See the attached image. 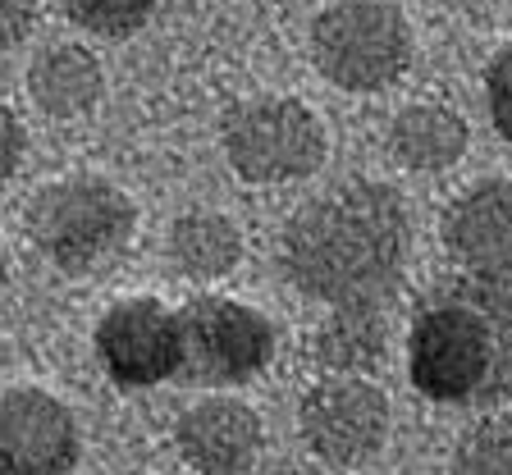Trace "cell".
<instances>
[{
    "label": "cell",
    "instance_id": "obj_1",
    "mask_svg": "<svg viewBox=\"0 0 512 475\" xmlns=\"http://www.w3.org/2000/svg\"><path fill=\"white\" fill-rule=\"evenodd\" d=\"M407 256L412 215L398 188L380 179H348L320 192L279 238L288 284L325 307H389Z\"/></svg>",
    "mask_w": 512,
    "mask_h": 475
},
{
    "label": "cell",
    "instance_id": "obj_2",
    "mask_svg": "<svg viewBox=\"0 0 512 475\" xmlns=\"http://www.w3.org/2000/svg\"><path fill=\"white\" fill-rule=\"evenodd\" d=\"M407 375L439 407H499L512 398V284L448 275L421 293L407 329Z\"/></svg>",
    "mask_w": 512,
    "mask_h": 475
},
{
    "label": "cell",
    "instance_id": "obj_3",
    "mask_svg": "<svg viewBox=\"0 0 512 475\" xmlns=\"http://www.w3.org/2000/svg\"><path fill=\"white\" fill-rule=\"evenodd\" d=\"M138 224V206L119 183L101 174H74V179L46 183L28 206L32 247L64 275L101 270L124 252Z\"/></svg>",
    "mask_w": 512,
    "mask_h": 475
},
{
    "label": "cell",
    "instance_id": "obj_4",
    "mask_svg": "<svg viewBox=\"0 0 512 475\" xmlns=\"http://www.w3.org/2000/svg\"><path fill=\"white\" fill-rule=\"evenodd\" d=\"M311 64L343 92H384L412 64V23L394 0H334L311 23Z\"/></svg>",
    "mask_w": 512,
    "mask_h": 475
},
{
    "label": "cell",
    "instance_id": "obj_5",
    "mask_svg": "<svg viewBox=\"0 0 512 475\" xmlns=\"http://www.w3.org/2000/svg\"><path fill=\"white\" fill-rule=\"evenodd\" d=\"M229 169L247 183L311 179L330 156V133L298 96H256L224 115L220 124Z\"/></svg>",
    "mask_w": 512,
    "mask_h": 475
},
{
    "label": "cell",
    "instance_id": "obj_6",
    "mask_svg": "<svg viewBox=\"0 0 512 475\" xmlns=\"http://www.w3.org/2000/svg\"><path fill=\"white\" fill-rule=\"evenodd\" d=\"M183 380L192 384H247L275 361L279 329L266 311L238 297L202 293L179 307Z\"/></svg>",
    "mask_w": 512,
    "mask_h": 475
},
{
    "label": "cell",
    "instance_id": "obj_7",
    "mask_svg": "<svg viewBox=\"0 0 512 475\" xmlns=\"http://www.w3.org/2000/svg\"><path fill=\"white\" fill-rule=\"evenodd\" d=\"M92 348L110 384L119 389H156L183 375V329L179 311L160 297H119L101 311L92 329Z\"/></svg>",
    "mask_w": 512,
    "mask_h": 475
},
{
    "label": "cell",
    "instance_id": "obj_8",
    "mask_svg": "<svg viewBox=\"0 0 512 475\" xmlns=\"http://www.w3.org/2000/svg\"><path fill=\"white\" fill-rule=\"evenodd\" d=\"M302 444L330 466H362L389 439V398L366 375H325L298 407Z\"/></svg>",
    "mask_w": 512,
    "mask_h": 475
},
{
    "label": "cell",
    "instance_id": "obj_9",
    "mask_svg": "<svg viewBox=\"0 0 512 475\" xmlns=\"http://www.w3.org/2000/svg\"><path fill=\"white\" fill-rule=\"evenodd\" d=\"M83 439L55 393L37 384L0 393V475H74Z\"/></svg>",
    "mask_w": 512,
    "mask_h": 475
},
{
    "label": "cell",
    "instance_id": "obj_10",
    "mask_svg": "<svg viewBox=\"0 0 512 475\" xmlns=\"http://www.w3.org/2000/svg\"><path fill=\"white\" fill-rule=\"evenodd\" d=\"M444 252L467 275L512 284V179H480L439 220Z\"/></svg>",
    "mask_w": 512,
    "mask_h": 475
},
{
    "label": "cell",
    "instance_id": "obj_11",
    "mask_svg": "<svg viewBox=\"0 0 512 475\" xmlns=\"http://www.w3.org/2000/svg\"><path fill=\"white\" fill-rule=\"evenodd\" d=\"M179 457L202 475H247L261 457L266 430L243 398H202L179 416Z\"/></svg>",
    "mask_w": 512,
    "mask_h": 475
},
{
    "label": "cell",
    "instance_id": "obj_12",
    "mask_svg": "<svg viewBox=\"0 0 512 475\" xmlns=\"http://www.w3.org/2000/svg\"><path fill=\"white\" fill-rule=\"evenodd\" d=\"M106 92V74L87 46L60 42L46 46L37 60L28 64V96L37 101V110L51 119H74L101 101Z\"/></svg>",
    "mask_w": 512,
    "mask_h": 475
},
{
    "label": "cell",
    "instance_id": "obj_13",
    "mask_svg": "<svg viewBox=\"0 0 512 475\" xmlns=\"http://www.w3.org/2000/svg\"><path fill=\"white\" fill-rule=\"evenodd\" d=\"M467 142V119L435 101H416V106L398 110L389 124V151L398 165L416 169V174H439V169L458 165L467 156Z\"/></svg>",
    "mask_w": 512,
    "mask_h": 475
},
{
    "label": "cell",
    "instance_id": "obj_14",
    "mask_svg": "<svg viewBox=\"0 0 512 475\" xmlns=\"http://www.w3.org/2000/svg\"><path fill=\"white\" fill-rule=\"evenodd\" d=\"M170 261L183 279L211 284L234 275L243 261V233L220 211H188L170 224Z\"/></svg>",
    "mask_w": 512,
    "mask_h": 475
},
{
    "label": "cell",
    "instance_id": "obj_15",
    "mask_svg": "<svg viewBox=\"0 0 512 475\" xmlns=\"http://www.w3.org/2000/svg\"><path fill=\"white\" fill-rule=\"evenodd\" d=\"M389 320L384 307H334L316 329V361L330 375H366L384 361Z\"/></svg>",
    "mask_w": 512,
    "mask_h": 475
},
{
    "label": "cell",
    "instance_id": "obj_16",
    "mask_svg": "<svg viewBox=\"0 0 512 475\" xmlns=\"http://www.w3.org/2000/svg\"><path fill=\"white\" fill-rule=\"evenodd\" d=\"M453 475H512V412L476 421L453 448Z\"/></svg>",
    "mask_w": 512,
    "mask_h": 475
},
{
    "label": "cell",
    "instance_id": "obj_17",
    "mask_svg": "<svg viewBox=\"0 0 512 475\" xmlns=\"http://www.w3.org/2000/svg\"><path fill=\"white\" fill-rule=\"evenodd\" d=\"M160 0H60L64 19H74L78 28L96 32V37H133L142 23L156 14Z\"/></svg>",
    "mask_w": 512,
    "mask_h": 475
},
{
    "label": "cell",
    "instance_id": "obj_18",
    "mask_svg": "<svg viewBox=\"0 0 512 475\" xmlns=\"http://www.w3.org/2000/svg\"><path fill=\"white\" fill-rule=\"evenodd\" d=\"M485 106H490L494 133L512 142V42H503L485 64Z\"/></svg>",
    "mask_w": 512,
    "mask_h": 475
},
{
    "label": "cell",
    "instance_id": "obj_19",
    "mask_svg": "<svg viewBox=\"0 0 512 475\" xmlns=\"http://www.w3.org/2000/svg\"><path fill=\"white\" fill-rule=\"evenodd\" d=\"M23 151H28V133H23L19 115L10 106H0V183H10L19 174Z\"/></svg>",
    "mask_w": 512,
    "mask_h": 475
},
{
    "label": "cell",
    "instance_id": "obj_20",
    "mask_svg": "<svg viewBox=\"0 0 512 475\" xmlns=\"http://www.w3.org/2000/svg\"><path fill=\"white\" fill-rule=\"evenodd\" d=\"M32 23H37V0H0V55L23 46Z\"/></svg>",
    "mask_w": 512,
    "mask_h": 475
},
{
    "label": "cell",
    "instance_id": "obj_21",
    "mask_svg": "<svg viewBox=\"0 0 512 475\" xmlns=\"http://www.w3.org/2000/svg\"><path fill=\"white\" fill-rule=\"evenodd\" d=\"M5 279H10V256H5V243H0V288H5Z\"/></svg>",
    "mask_w": 512,
    "mask_h": 475
},
{
    "label": "cell",
    "instance_id": "obj_22",
    "mask_svg": "<svg viewBox=\"0 0 512 475\" xmlns=\"http://www.w3.org/2000/svg\"><path fill=\"white\" fill-rule=\"evenodd\" d=\"M128 475H142V471H128Z\"/></svg>",
    "mask_w": 512,
    "mask_h": 475
},
{
    "label": "cell",
    "instance_id": "obj_23",
    "mask_svg": "<svg viewBox=\"0 0 512 475\" xmlns=\"http://www.w3.org/2000/svg\"><path fill=\"white\" fill-rule=\"evenodd\" d=\"M503 5H512V0H503Z\"/></svg>",
    "mask_w": 512,
    "mask_h": 475
}]
</instances>
